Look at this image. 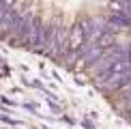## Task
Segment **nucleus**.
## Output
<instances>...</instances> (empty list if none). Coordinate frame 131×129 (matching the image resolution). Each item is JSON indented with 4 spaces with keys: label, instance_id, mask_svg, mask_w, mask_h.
I'll return each instance as SVG.
<instances>
[{
    "label": "nucleus",
    "instance_id": "obj_1",
    "mask_svg": "<svg viewBox=\"0 0 131 129\" xmlns=\"http://www.w3.org/2000/svg\"><path fill=\"white\" fill-rule=\"evenodd\" d=\"M69 45V30L62 26H52L47 28V45H45V54L50 56H58L67 50Z\"/></svg>",
    "mask_w": 131,
    "mask_h": 129
},
{
    "label": "nucleus",
    "instance_id": "obj_2",
    "mask_svg": "<svg viewBox=\"0 0 131 129\" xmlns=\"http://www.w3.org/2000/svg\"><path fill=\"white\" fill-rule=\"evenodd\" d=\"M86 32H84V28H82L80 24H75L73 28L69 30V45H67V50H73V52H80L82 47L86 45Z\"/></svg>",
    "mask_w": 131,
    "mask_h": 129
},
{
    "label": "nucleus",
    "instance_id": "obj_3",
    "mask_svg": "<svg viewBox=\"0 0 131 129\" xmlns=\"http://www.w3.org/2000/svg\"><path fill=\"white\" fill-rule=\"evenodd\" d=\"M97 43H99V45L103 47V50H107V47L116 45V35L112 32V28H110V26H107V28L103 30L99 37H97Z\"/></svg>",
    "mask_w": 131,
    "mask_h": 129
},
{
    "label": "nucleus",
    "instance_id": "obj_4",
    "mask_svg": "<svg viewBox=\"0 0 131 129\" xmlns=\"http://www.w3.org/2000/svg\"><path fill=\"white\" fill-rule=\"evenodd\" d=\"M121 101L127 103V105H131V84H125L121 88Z\"/></svg>",
    "mask_w": 131,
    "mask_h": 129
},
{
    "label": "nucleus",
    "instance_id": "obj_5",
    "mask_svg": "<svg viewBox=\"0 0 131 129\" xmlns=\"http://www.w3.org/2000/svg\"><path fill=\"white\" fill-rule=\"evenodd\" d=\"M9 11H11V9H7L4 4H0V22H2L4 17H7V13H9Z\"/></svg>",
    "mask_w": 131,
    "mask_h": 129
}]
</instances>
